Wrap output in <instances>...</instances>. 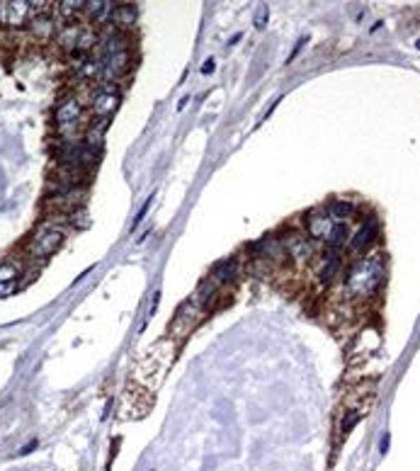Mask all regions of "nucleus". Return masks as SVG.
Returning <instances> with one entry per match:
<instances>
[{
  "label": "nucleus",
  "mask_w": 420,
  "mask_h": 471,
  "mask_svg": "<svg viewBox=\"0 0 420 471\" xmlns=\"http://www.w3.org/2000/svg\"><path fill=\"white\" fill-rule=\"evenodd\" d=\"M386 279V260L381 253L357 257L345 275V294L350 299H369L381 289Z\"/></svg>",
  "instance_id": "1"
},
{
  "label": "nucleus",
  "mask_w": 420,
  "mask_h": 471,
  "mask_svg": "<svg viewBox=\"0 0 420 471\" xmlns=\"http://www.w3.org/2000/svg\"><path fill=\"white\" fill-rule=\"evenodd\" d=\"M175 353H178V343L173 341V338L158 341L154 348L141 357L139 367H136V379H139L141 384H146V389H156L163 381V377H166L171 362L175 360Z\"/></svg>",
  "instance_id": "2"
},
{
  "label": "nucleus",
  "mask_w": 420,
  "mask_h": 471,
  "mask_svg": "<svg viewBox=\"0 0 420 471\" xmlns=\"http://www.w3.org/2000/svg\"><path fill=\"white\" fill-rule=\"evenodd\" d=\"M63 240H66V233H63L61 226H42L27 243V255L32 260H44V257L54 255L61 248Z\"/></svg>",
  "instance_id": "3"
},
{
  "label": "nucleus",
  "mask_w": 420,
  "mask_h": 471,
  "mask_svg": "<svg viewBox=\"0 0 420 471\" xmlns=\"http://www.w3.org/2000/svg\"><path fill=\"white\" fill-rule=\"evenodd\" d=\"M202 311H204V309H199V306L194 304L192 299L185 301V304L178 309V316L171 323V333H168V338H173L175 343H180L185 336H190V333H192V328L199 323Z\"/></svg>",
  "instance_id": "4"
},
{
  "label": "nucleus",
  "mask_w": 420,
  "mask_h": 471,
  "mask_svg": "<svg viewBox=\"0 0 420 471\" xmlns=\"http://www.w3.org/2000/svg\"><path fill=\"white\" fill-rule=\"evenodd\" d=\"M287 257L297 262H311L316 257V243L307 231H292L282 238Z\"/></svg>",
  "instance_id": "5"
},
{
  "label": "nucleus",
  "mask_w": 420,
  "mask_h": 471,
  "mask_svg": "<svg viewBox=\"0 0 420 471\" xmlns=\"http://www.w3.org/2000/svg\"><path fill=\"white\" fill-rule=\"evenodd\" d=\"M119 107V92L112 85H100L90 97V109L100 122H107Z\"/></svg>",
  "instance_id": "6"
},
{
  "label": "nucleus",
  "mask_w": 420,
  "mask_h": 471,
  "mask_svg": "<svg viewBox=\"0 0 420 471\" xmlns=\"http://www.w3.org/2000/svg\"><path fill=\"white\" fill-rule=\"evenodd\" d=\"M35 20L32 3L18 0V3H0V25L3 27H25Z\"/></svg>",
  "instance_id": "7"
},
{
  "label": "nucleus",
  "mask_w": 420,
  "mask_h": 471,
  "mask_svg": "<svg viewBox=\"0 0 420 471\" xmlns=\"http://www.w3.org/2000/svg\"><path fill=\"white\" fill-rule=\"evenodd\" d=\"M376 236H379V221H376L374 216H369L367 221H362V226H359L357 231L350 233V240H347V250H350L352 255L364 253V250H367L369 245H372L376 240Z\"/></svg>",
  "instance_id": "8"
},
{
  "label": "nucleus",
  "mask_w": 420,
  "mask_h": 471,
  "mask_svg": "<svg viewBox=\"0 0 420 471\" xmlns=\"http://www.w3.org/2000/svg\"><path fill=\"white\" fill-rule=\"evenodd\" d=\"M342 270V255L340 250H326L316 257V279L321 284H331L338 277V272Z\"/></svg>",
  "instance_id": "9"
},
{
  "label": "nucleus",
  "mask_w": 420,
  "mask_h": 471,
  "mask_svg": "<svg viewBox=\"0 0 420 471\" xmlns=\"http://www.w3.org/2000/svg\"><path fill=\"white\" fill-rule=\"evenodd\" d=\"M129 68H132V54L129 51L110 54V56L100 59V73L105 80H119L124 73H129Z\"/></svg>",
  "instance_id": "10"
},
{
  "label": "nucleus",
  "mask_w": 420,
  "mask_h": 471,
  "mask_svg": "<svg viewBox=\"0 0 420 471\" xmlns=\"http://www.w3.org/2000/svg\"><path fill=\"white\" fill-rule=\"evenodd\" d=\"M304 226H307V233L314 240H328V236L335 224H333V219L328 216L326 209H314V212H309L307 219H304Z\"/></svg>",
  "instance_id": "11"
},
{
  "label": "nucleus",
  "mask_w": 420,
  "mask_h": 471,
  "mask_svg": "<svg viewBox=\"0 0 420 471\" xmlns=\"http://www.w3.org/2000/svg\"><path fill=\"white\" fill-rule=\"evenodd\" d=\"M80 112H83V102H80L78 97H75V95L63 97V100L58 102V107H56V124L61 129L73 127V124L80 119Z\"/></svg>",
  "instance_id": "12"
},
{
  "label": "nucleus",
  "mask_w": 420,
  "mask_h": 471,
  "mask_svg": "<svg viewBox=\"0 0 420 471\" xmlns=\"http://www.w3.org/2000/svg\"><path fill=\"white\" fill-rule=\"evenodd\" d=\"M110 25H112V30H117V32L132 30V27L136 25V8L132 3L114 5L112 13H110Z\"/></svg>",
  "instance_id": "13"
},
{
  "label": "nucleus",
  "mask_w": 420,
  "mask_h": 471,
  "mask_svg": "<svg viewBox=\"0 0 420 471\" xmlns=\"http://www.w3.org/2000/svg\"><path fill=\"white\" fill-rule=\"evenodd\" d=\"M85 27L75 25V22H66V25L58 27L56 32V44L61 49H66V51H75V47H78V39L80 35H83Z\"/></svg>",
  "instance_id": "14"
},
{
  "label": "nucleus",
  "mask_w": 420,
  "mask_h": 471,
  "mask_svg": "<svg viewBox=\"0 0 420 471\" xmlns=\"http://www.w3.org/2000/svg\"><path fill=\"white\" fill-rule=\"evenodd\" d=\"M70 68L75 71V78L83 80V83H90V80H95V75H100V61H92L83 54H78V59L70 63Z\"/></svg>",
  "instance_id": "15"
},
{
  "label": "nucleus",
  "mask_w": 420,
  "mask_h": 471,
  "mask_svg": "<svg viewBox=\"0 0 420 471\" xmlns=\"http://www.w3.org/2000/svg\"><path fill=\"white\" fill-rule=\"evenodd\" d=\"M328 216L333 219V224H350V219L354 216V202L352 200H333L328 207H326Z\"/></svg>",
  "instance_id": "16"
},
{
  "label": "nucleus",
  "mask_w": 420,
  "mask_h": 471,
  "mask_svg": "<svg viewBox=\"0 0 420 471\" xmlns=\"http://www.w3.org/2000/svg\"><path fill=\"white\" fill-rule=\"evenodd\" d=\"M238 275V262H236V257H226V260H221V262H216L214 267H211V279H214L216 284H226V282H231L233 277Z\"/></svg>",
  "instance_id": "17"
},
{
  "label": "nucleus",
  "mask_w": 420,
  "mask_h": 471,
  "mask_svg": "<svg viewBox=\"0 0 420 471\" xmlns=\"http://www.w3.org/2000/svg\"><path fill=\"white\" fill-rule=\"evenodd\" d=\"M30 32L37 37V39H51V37H56L58 27L54 25V20L49 18V15H37L35 20L30 22Z\"/></svg>",
  "instance_id": "18"
},
{
  "label": "nucleus",
  "mask_w": 420,
  "mask_h": 471,
  "mask_svg": "<svg viewBox=\"0 0 420 471\" xmlns=\"http://www.w3.org/2000/svg\"><path fill=\"white\" fill-rule=\"evenodd\" d=\"M216 292H219V284H216V282H214V279H211V277H206L204 282H202L199 287H197V292H194V294H192V297H190V299H192L194 304L199 306V309H206V304H209V301H211V297H214Z\"/></svg>",
  "instance_id": "19"
},
{
  "label": "nucleus",
  "mask_w": 420,
  "mask_h": 471,
  "mask_svg": "<svg viewBox=\"0 0 420 471\" xmlns=\"http://www.w3.org/2000/svg\"><path fill=\"white\" fill-rule=\"evenodd\" d=\"M112 8L114 5L107 3V0H92V3H85V15H88L92 22H102V20H110Z\"/></svg>",
  "instance_id": "20"
},
{
  "label": "nucleus",
  "mask_w": 420,
  "mask_h": 471,
  "mask_svg": "<svg viewBox=\"0 0 420 471\" xmlns=\"http://www.w3.org/2000/svg\"><path fill=\"white\" fill-rule=\"evenodd\" d=\"M347 240H350V226L347 224H335L326 243H328L331 250H340L342 245H347Z\"/></svg>",
  "instance_id": "21"
},
{
  "label": "nucleus",
  "mask_w": 420,
  "mask_h": 471,
  "mask_svg": "<svg viewBox=\"0 0 420 471\" xmlns=\"http://www.w3.org/2000/svg\"><path fill=\"white\" fill-rule=\"evenodd\" d=\"M56 13L61 15L63 20H73L75 15L85 13V3L83 0H61V3H56Z\"/></svg>",
  "instance_id": "22"
},
{
  "label": "nucleus",
  "mask_w": 420,
  "mask_h": 471,
  "mask_svg": "<svg viewBox=\"0 0 420 471\" xmlns=\"http://www.w3.org/2000/svg\"><path fill=\"white\" fill-rule=\"evenodd\" d=\"M20 277V265L15 262H3L0 265V282H18Z\"/></svg>",
  "instance_id": "23"
},
{
  "label": "nucleus",
  "mask_w": 420,
  "mask_h": 471,
  "mask_svg": "<svg viewBox=\"0 0 420 471\" xmlns=\"http://www.w3.org/2000/svg\"><path fill=\"white\" fill-rule=\"evenodd\" d=\"M359 418H362V410H347V415L342 418V423H340V432H350L354 425H357Z\"/></svg>",
  "instance_id": "24"
},
{
  "label": "nucleus",
  "mask_w": 420,
  "mask_h": 471,
  "mask_svg": "<svg viewBox=\"0 0 420 471\" xmlns=\"http://www.w3.org/2000/svg\"><path fill=\"white\" fill-rule=\"evenodd\" d=\"M265 22H267V5H258V10H255V27L263 30Z\"/></svg>",
  "instance_id": "25"
},
{
  "label": "nucleus",
  "mask_w": 420,
  "mask_h": 471,
  "mask_svg": "<svg viewBox=\"0 0 420 471\" xmlns=\"http://www.w3.org/2000/svg\"><path fill=\"white\" fill-rule=\"evenodd\" d=\"M18 289V282H0V299L3 297H10V294Z\"/></svg>",
  "instance_id": "26"
},
{
  "label": "nucleus",
  "mask_w": 420,
  "mask_h": 471,
  "mask_svg": "<svg viewBox=\"0 0 420 471\" xmlns=\"http://www.w3.org/2000/svg\"><path fill=\"white\" fill-rule=\"evenodd\" d=\"M214 68H216V61H214V59H206L204 66H202V73L206 75V73H211V71H214Z\"/></svg>",
  "instance_id": "27"
},
{
  "label": "nucleus",
  "mask_w": 420,
  "mask_h": 471,
  "mask_svg": "<svg viewBox=\"0 0 420 471\" xmlns=\"http://www.w3.org/2000/svg\"><path fill=\"white\" fill-rule=\"evenodd\" d=\"M418 49H420V39H418Z\"/></svg>",
  "instance_id": "28"
}]
</instances>
